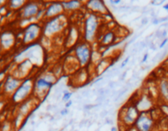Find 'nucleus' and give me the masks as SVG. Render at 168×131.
<instances>
[{
	"label": "nucleus",
	"mask_w": 168,
	"mask_h": 131,
	"mask_svg": "<svg viewBox=\"0 0 168 131\" xmlns=\"http://www.w3.org/2000/svg\"><path fill=\"white\" fill-rule=\"evenodd\" d=\"M57 81L58 78L51 71L43 72L34 79L33 96L39 101L46 98Z\"/></svg>",
	"instance_id": "nucleus-1"
},
{
	"label": "nucleus",
	"mask_w": 168,
	"mask_h": 131,
	"mask_svg": "<svg viewBox=\"0 0 168 131\" xmlns=\"http://www.w3.org/2000/svg\"><path fill=\"white\" fill-rule=\"evenodd\" d=\"M101 28V16L89 12L84 21L82 31V40L89 44H94L98 41Z\"/></svg>",
	"instance_id": "nucleus-2"
},
{
	"label": "nucleus",
	"mask_w": 168,
	"mask_h": 131,
	"mask_svg": "<svg viewBox=\"0 0 168 131\" xmlns=\"http://www.w3.org/2000/svg\"><path fill=\"white\" fill-rule=\"evenodd\" d=\"M67 20L66 13H64L52 19L44 21L42 23L43 37L46 39L54 38L63 33L67 26Z\"/></svg>",
	"instance_id": "nucleus-3"
},
{
	"label": "nucleus",
	"mask_w": 168,
	"mask_h": 131,
	"mask_svg": "<svg viewBox=\"0 0 168 131\" xmlns=\"http://www.w3.org/2000/svg\"><path fill=\"white\" fill-rule=\"evenodd\" d=\"M139 114L140 112L137 109L134 102L126 103L119 111L118 120L120 126L124 129L134 126Z\"/></svg>",
	"instance_id": "nucleus-4"
},
{
	"label": "nucleus",
	"mask_w": 168,
	"mask_h": 131,
	"mask_svg": "<svg viewBox=\"0 0 168 131\" xmlns=\"http://www.w3.org/2000/svg\"><path fill=\"white\" fill-rule=\"evenodd\" d=\"M93 49L90 44L80 40L73 49V56L76 57L80 68H87L91 64Z\"/></svg>",
	"instance_id": "nucleus-5"
},
{
	"label": "nucleus",
	"mask_w": 168,
	"mask_h": 131,
	"mask_svg": "<svg viewBox=\"0 0 168 131\" xmlns=\"http://www.w3.org/2000/svg\"><path fill=\"white\" fill-rule=\"evenodd\" d=\"M43 36V26L39 22H31L22 30V44L24 46L37 43Z\"/></svg>",
	"instance_id": "nucleus-6"
},
{
	"label": "nucleus",
	"mask_w": 168,
	"mask_h": 131,
	"mask_svg": "<svg viewBox=\"0 0 168 131\" xmlns=\"http://www.w3.org/2000/svg\"><path fill=\"white\" fill-rule=\"evenodd\" d=\"M34 89V79L28 77L23 79L22 85L17 89V91L12 94L11 98L12 102L17 105H20L23 102L27 100L28 98L33 96Z\"/></svg>",
	"instance_id": "nucleus-7"
},
{
	"label": "nucleus",
	"mask_w": 168,
	"mask_h": 131,
	"mask_svg": "<svg viewBox=\"0 0 168 131\" xmlns=\"http://www.w3.org/2000/svg\"><path fill=\"white\" fill-rule=\"evenodd\" d=\"M43 7H44V3L41 2L36 1H26V3L23 8L19 11L20 20H29L32 22L35 18L37 14Z\"/></svg>",
	"instance_id": "nucleus-8"
},
{
	"label": "nucleus",
	"mask_w": 168,
	"mask_h": 131,
	"mask_svg": "<svg viewBox=\"0 0 168 131\" xmlns=\"http://www.w3.org/2000/svg\"><path fill=\"white\" fill-rule=\"evenodd\" d=\"M23 79H18L17 77L12 76V74H9L3 82V86H2V93L4 97L7 98H11L20 85H22Z\"/></svg>",
	"instance_id": "nucleus-9"
},
{
	"label": "nucleus",
	"mask_w": 168,
	"mask_h": 131,
	"mask_svg": "<svg viewBox=\"0 0 168 131\" xmlns=\"http://www.w3.org/2000/svg\"><path fill=\"white\" fill-rule=\"evenodd\" d=\"M139 131H154L155 120L150 112H142L134 125Z\"/></svg>",
	"instance_id": "nucleus-10"
},
{
	"label": "nucleus",
	"mask_w": 168,
	"mask_h": 131,
	"mask_svg": "<svg viewBox=\"0 0 168 131\" xmlns=\"http://www.w3.org/2000/svg\"><path fill=\"white\" fill-rule=\"evenodd\" d=\"M17 37L12 30H4L0 34V45L3 52H8L13 49L17 43Z\"/></svg>",
	"instance_id": "nucleus-11"
},
{
	"label": "nucleus",
	"mask_w": 168,
	"mask_h": 131,
	"mask_svg": "<svg viewBox=\"0 0 168 131\" xmlns=\"http://www.w3.org/2000/svg\"><path fill=\"white\" fill-rule=\"evenodd\" d=\"M44 21L52 19L65 13L62 2H49L44 3Z\"/></svg>",
	"instance_id": "nucleus-12"
},
{
	"label": "nucleus",
	"mask_w": 168,
	"mask_h": 131,
	"mask_svg": "<svg viewBox=\"0 0 168 131\" xmlns=\"http://www.w3.org/2000/svg\"><path fill=\"white\" fill-rule=\"evenodd\" d=\"M34 67V64L30 59H25L21 61L16 66L15 71L12 75L17 77L18 79H25L28 78L30 72L32 71Z\"/></svg>",
	"instance_id": "nucleus-13"
},
{
	"label": "nucleus",
	"mask_w": 168,
	"mask_h": 131,
	"mask_svg": "<svg viewBox=\"0 0 168 131\" xmlns=\"http://www.w3.org/2000/svg\"><path fill=\"white\" fill-rule=\"evenodd\" d=\"M85 6L89 12L102 16L110 13L108 8L103 1L101 0H89L85 3Z\"/></svg>",
	"instance_id": "nucleus-14"
},
{
	"label": "nucleus",
	"mask_w": 168,
	"mask_h": 131,
	"mask_svg": "<svg viewBox=\"0 0 168 131\" xmlns=\"http://www.w3.org/2000/svg\"><path fill=\"white\" fill-rule=\"evenodd\" d=\"M80 31L79 30V28L76 25H72L69 28L67 35H66L65 41H64V45L66 48H74L76 44L80 42ZM82 39V38H81Z\"/></svg>",
	"instance_id": "nucleus-15"
},
{
	"label": "nucleus",
	"mask_w": 168,
	"mask_h": 131,
	"mask_svg": "<svg viewBox=\"0 0 168 131\" xmlns=\"http://www.w3.org/2000/svg\"><path fill=\"white\" fill-rule=\"evenodd\" d=\"M89 73L87 68H80L77 71L73 74L72 79V83L76 86H82L85 87L88 85L89 81Z\"/></svg>",
	"instance_id": "nucleus-16"
},
{
	"label": "nucleus",
	"mask_w": 168,
	"mask_h": 131,
	"mask_svg": "<svg viewBox=\"0 0 168 131\" xmlns=\"http://www.w3.org/2000/svg\"><path fill=\"white\" fill-rule=\"evenodd\" d=\"M117 40L116 32L113 30H107L102 34L101 38L99 39V44L103 48L113 46Z\"/></svg>",
	"instance_id": "nucleus-17"
},
{
	"label": "nucleus",
	"mask_w": 168,
	"mask_h": 131,
	"mask_svg": "<svg viewBox=\"0 0 168 131\" xmlns=\"http://www.w3.org/2000/svg\"><path fill=\"white\" fill-rule=\"evenodd\" d=\"M114 63L109 57H102L96 65L94 66V71L97 76H101L102 74L106 73V71L113 67Z\"/></svg>",
	"instance_id": "nucleus-18"
},
{
	"label": "nucleus",
	"mask_w": 168,
	"mask_h": 131,
	"mask_svg": "<svg viewBox=\"0 0 168 131\" xmlns=\"http://www.w3.org/2000/svg\"><path fill=\"white\" fill-rule=\"evenodd\" d=\"M134 103L140 113L149 112L153 107V102H152L151 98L147 95H142L139 97L137 100L134 102Z\"/></svg>",
	"instance_id": "nucleus-19"
},
{
	"label": "nucleus",
	"mask_w": 168,
	"mask_h": 131,
	"mask_svg": "<svg viewBox=\"0 0 168 131\" xmlns=\"http://www.w3.org/2000/svg\"><path fill=\"white\" fill-rule=\"evenodd\" d=\"M157 92L160 98L168 103V79H162L157 85Z\"/></svg>",
	"instance_id": "nucleus-20"
},
{
	"label": "nucleus",
	"mask_w": 168,
	"mask_h": 131,
	"mask_svg": "<svg viewBox=\"0 0 168 131\" xmlns=\"http://www.w3.org/2000/svg\"><path fill=\"white\" fill-rule=\"evenodd\" d=\"M62 4L65 12L67 13V12L77 11L82 8L85 3L81 1L73 0V1H63V2H62Z\"/></svg>",
	"instance_id": "nucleus-21"
},
{
	"label": "nucleus",
	"mask_w": 168,
	"mask_h": 131,
	"mask_svg": "<svg viewBox=\"0 0 168 131\" xmlns=\"http://www.w3.org/2000/svg\"><path fill=\"white\" fill-rule=\"evenodd\" d=\"M25 3L26 1L24 0H12L7 2V6L11 11H20L23 8V6L25 5Z\"/></svg>",
	"instance_id": "nucleus-22"
},
{
	"label": "nucleus",
	"mask_w": 168,
	"mask_h": 131,
	"mask_svg": "<svg viewBox=\"0 0 168 131\" xmlns=\"http://www.w3.org/2000/svg\"><path fill=\"white\" fill-rule=\"evenodd\" d=\"M51 72H52L57 78L60 77L64 72L63 66L61 65V64H56V65L52 67V70H51Z\"/></svg>",
	"instance_id": "nucleus-23"
},
{
	"label": "nucleus",
	"mask_w": 168,
	"mask_h": 131,
	"mask_svg": "<svg viewBox=\"0 0 168 131\" xmlns=\"http://www.w3.org/2000/svg\"><path fill=\"white\" fill-rule=\"evenodd\" d=\"M72 95H73V93L72 92H70L68 90H65L64 89L62 91V101L63 102H67L70 100H72L71 98H72Z\"/></svg>",
	"instance_id": "nucleus-24"
},
{
	"label": "nucleus",
	"mask_w": 168,
	"mask_h": 131,
	"mask_svg": "<svg viewBox=\"0 0 168 131\" xmlns=\"http://www.w3.org/2000/svg\"><path fill=\"white\" fill-rule=\"evenodd\" d=\"M130 58H131V56H130V55H128L126 57H125L124 60L121 62V65H120V66H119V68L120 69L125 68V67L128 65V63L129 62V59H130Z\"/></svg>",
	"instance_id": "nucleus-25"
},
{
	"label": "nucleus",
	"mask_w": 168,
	"mask_h": 131,
	"mask_svg": "<svg viewBox=\"0 0 168 131\" xmlns=\"http://www.w3.org/2000/svg\"><path fill=\"white\" fill-rule=\"evenodd\" d=\"M141 35H142V32L139 33V35H135V36H133L132 38L130 39H129V40L128 41V42H127L126 46H128V45H130V44H132L133 43H135V40H136V39H138L139 37V36Z\"/></svg>",
	"instance_id": "nucleus-26"
},
{
	"label": "nucleus",
	"mask_w": 168,
	"mask_h": 131,
	"mask_svg": "<svg viewBox=\"0 0 168 131\" xmlns=\"http://www.w3.org/2000/svg\"><path fill=\"white\" fill-rule=\"evenodd\" d=\"M118 85V83L117 81H113V80H111V81L108 82V89H110L111 90L114 89H116V87Z\"/></svg>",
	"instance_id": "nucleus-27"
},
{
	"label": "nucleus",
	"mask_w": 168,
	"mask_h": 131,
	"mask_svg": "<svg viewBox=\"0 0 168 131\" xmlns=\"http://www.w3.org/2000/svg\"><path fill=\"white\" fill-rule=\"evenodd\" d=\"M149 57V53L148 52H145V53H143V57L141 58L140 60V64H143V63H145L148 61Z\"/></svg>",
	"instance_id": "nucleus-28"
},
{
	"label": "nucleus",
	"mask_w": 168,
	"mask_h": 131,
	"mask_svg": "<svg viewBox=\"0 0 168 131\" xmlns=\"http://www.w3.org/2000/svg\"><path fill=\"white\" fill-rule=\"evenodd\" d=\"M80 95L82 96L83 98H89L90 95V90L89 89H84L80 93Z\"/></svg>",
	"instance_id": "nucleus-29"
},
{
	"label": "nucleus",
	"mask_w": 168,
	"mask_h": 131,
	"mask_svg": "<svg viewBox=\"0 0 168 131\" xmlns=\"http://www.w3.org/2000/svg\"><path fill=\"white\" fill-rule=\"evenodd\" d=\"M104 78H105L104 76H99V78H98V79H94L93 81L91 82V83H90V86H93V85H96V84H98V83H99V82L102 81Z\"/></svg>",
	"instance_id": "nucleus-30"
},
{
	"label": "nucleus",
	"mask_w": 168,
	"mask_h": 131,
	"mask_svg": "<svg viewBox=\"0 0 168 131\" xmlns=\"http://www.w3.org/2000/svg\"><path fill=\"white\" fill-rule=\"evenodd\" d=\"M69 113V110L67 109V108H65V107L62 108V109L59 112V114H60V116H67Z\"/></svg>",
	"instance_id": "nucleus-31"
},
{
	"label": "nucleus",
	"mask_w": 168,
	"mask_h": 131,
	"mask_svg": "<svg viewBox=\"0 0 168 131\" xmlns=\"http://www.w3.org/2000/svg\"><path fill=\"white\" fill-rule=\"evenodd\" d=\"M149 18L147 16H143V17H142V19H141V25H143V26L147 25L149 24Z\"/></svg>",
	"instance_id": "nucleus-32"
},
{
	"label": "nucleus",
	"mask_w": 168,
	"mask_h": 131,
	"mask_svg": "<svg viewBox=\"0 0 168 131\" xmlns=\"http://www.w3.org/2000/svg\"><path fill=\"white\" fill-rule=\"evenodd\" d=\"M108 115H109V112L108 111H107V110H102V112H100L99 116H100L101 118H107Z\"/></svg>",
	"instance_id": "nucleus-33"
},
{
	"label": "nucleus",
	"mask_w": 168,
	"mask_h": 131,
	"mask_svg": "<svg viewBox=\"0 0 168 131\" xmlns=\"http://www.w3.org/2000/svg\"><path fill=\"white\" fill-rule=\"evenodd\" d=\"M167 43H168V37L167 38L164 39L163 40L161 41V43H160L159 44V49H163V48L167 44Z\"/></svg>",
	"instance_id": "nucleus-34"
},
{
	"label": "nucleus",
	"mask_w": 168,
	"mask_h": 131,
	"mask_svg": "<svg viewBox=\"0 0 168 131\" xmlns=\"http://www.w3.org/2000/svg\"><path fill=\"white\" fill-rule=\"evenodd\" d=\"M164 3H165L164 0H163V1H152L151 3H150V4L155 6V7H157V6L162 5V4H163Z\"/></svg>",
	"instance_id": "nucleus-35"
},
{
	"label": "nucleus",
	"mask_w": 168,
	"mask_h": 131,
	"mask_svg": "<svg viewBox=\"0 0 168 131\" xmlns=\"http://www.w3.org/2000/svg\"><path fill=\"white\" fill-rule=\"evenodd\" d=\"M127 71H128V70L125 71L124 72H122V73L121 74V76H120V81H124L126 77L127 76Z\"/></svg>",
	"instance_id": "nucleus-36"
},
{
	"label": "nucleus",
	"mask_w": 168,
	"mask_h": 131,
	"mask_svg": "<svg viewBox=\"0 0 168 131\" xmlns=\"http://www.w3.org/2000/svg\"><path fill=\"white\" fill-rule=\"evenodd\" d=\"M108 3H110L111 5L116 6V5H118V4H120V3H121V0H110Z\"/></svg>",
	"instance_id": "nucleus-37"
},
{
	"label": "nucleus",
	"mask_w": 168,
	"mask_h": 131,
	"mask_svg": "<svg viewBox=\"0 0 168 131\" xmlns=\"http://www.w3.org/2000/svg\"><path fill=\"white\" fill-rule=\"evenodd\" d=\"M140 47H141V49H145L148 47V44L146 43V41L145 40H142L140 41Z\"/></svg>",
	"instance_id": "nucleus-38"
},
{
	"label": "nucleus",
	"mask_w": 168,
	"mask_h": 131,
	"mask_svg": "<svg viewBox=\"0 0 168 131\" xmlns=\"http://www.w3.org/2000/svg\"><path fill=\"white\" fill-rule=\"evenodd\" d=\"M152 24L154 25H157L160 23L159 22V18H157V17H155V18H152Z\"/></svg>",
	"instance_id": "nucleus-39"
},
{
	"label": "nucleus",
	"mask_w": 168,
	"mask_h": 131,
	"mask_svg": "<svg viewBox=\"0 0 168 131\" xmlns=\"http://www.w3.org/2000/svg\"><path fill=\"white\" fill-rule=\"evenodd\" d=\"M141 8H142L139 7V6H132L131 11L132 12H141Z\"/></svg>",
	"instance_id": "nucleus-40"
},
{
	"label": "nucleus",
	"mask_w": 168,
	"mask_h": 131,
	"mask_svg": "<svg viewBox=\"0 0 168 131\" xmlns=\"http://www.w3.org/2000/svg\"><path fill=\"white\" fill-rule=\"evenodd\" d=\"M72 104H73V101L72 100H70V101H68L67 102H66L65 103V108H69V107H71V106H72Z\"/></svg>",
	"instance_id": "nucleus-41"
},
{
	"label": "nucleus",
	"mask_w": 168,
	"mask_h": 131,
	"mask_svg": "<svg viewBox=\"0 0 168 131\" xmlns=\"http://www.w3.org/2000/svg\"><path fill=\"white\" fill-rule=\"evenodd\" d=\"M105 120H106V124H108V125H113V120H112V118H105Z\"/></svg>",
	"instance_id": "nucleus-42"
},
{
	"label": "nucleus",
	"mask_w": 168,
	"mask_h": 131,
	"mask_svg": "<svg viewBox=\"0 0 168 131\" xmlns=\"http://www.w3.org/2000/svg\"><path fill=\"white\" fill-rule=\"evenodd\" d=\"M123 131H139L137 129L135 128V126H132V127H129V128H126V129H124Z\"/></svg>",
	"instance_id": "nucleus-43"
},
{
	"label": "nucleus",
	"mask_w": 168,
	"mask_h": 131,
	"mask_svg": "<svg viewBox=\"0 0 168 131\" xmlns=\"http://www.w3.org/2000/svg\"><path fill=\"white\" fill-rule=\"evenodd\" d=\"M168 21V16H165V17H162V18H159V22L160 23H163V22H166Z\"/></svg>",
	"instance_id": "nucleus-44"
},
{
	"label": "nucleus",
	"mask_w": 168,
	"mask_h": 131,
	"mask_svg": "<svg viewBox=\"0 0 168 131\" xmlns=\"http://www.w3.org/2000/svg\"><path fill=\"white\" fill-rule=\"evenodd\" d=\"M110 131H119V129L116 126H112L110 129Z\"/></svg>",
	"instance_id": "nucleus-45"
},
{
	"label": "nucleus",
	"mask_w": 168,
	"mask_h": 131,
	"mask_svg": "<svg viewBox=\"0 0 168 131\" xmlns=\"http://www.w3.org/2000/svg\"><path fill=\"white\" fill-rule=\"evenodd\" d=\"M163 8L164 9V10H166V11H168V3H166V4H164L163 7Z\"/></svg>",
	"instance_id": "nucleus-46"
},
{
	"label": "nucleus",
	"mask_w": 168,
	"mask_h": 131,
	"mask_svg": "<svg viewBox=\"0 0 168 131\" xmlns=\"http://www.w3.org/2000/svg\"><path fill=\"white\" fill-rule=\"evenodd\" d=\"M3 105H4V103H3V100H0V110L3 108Z\"/></svg>",
	"instance_id": "nucleus-47"
},
{
	"label": "nucleus",
	"mask_w": 168,
	"mask_h": 131,
	"mask_svg": "<svg viewBox=\"0 0 168 131\" xmlns=\"http://www.w3.org/2000/svg\"><path fill=\"white\" fill-rule=\"evenodd\" d=\"M0 52H2V50H1V45H0Z\"/></svg>",
	"instance_id": "nucleus-48"
},
{
	"label": "nucleus",
	"mask_w": 168,
	"mask_h": 131,
	"mask_svg": "<svg viewBox=\"0 0 168 131\" xmlns=\"http://www.w3.org/2000/svg\"><path fill=\"white\" fill-rule=\"evenodd\" d=\"M1 18H2V16H1V15H0V20H1Z\"/></svg>",
	"instance_id": "nucleus-49"
},
{
	"label": "nucleus",
	"mask_w": 168,
	"mask_h": 131,
	"mask_svg": "<svg viewBox=\"0 0 168 131\" xmlns=\"http://www.w3.org/2000/svg\"><path fill=\"white\" fill-rule=\"evenodd\" d=\"M166 25V26H167V29H168V23Z\"/></svg>",
	"instance_id": "nucleus-50"
}]
</instances>
